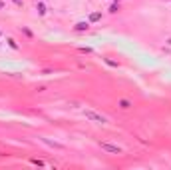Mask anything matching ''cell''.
<instances>
[{
    "mask_svg": "<svg viewBox=\"0 0 171 170\" xmlns=\"http://www.w3.org/2000/svg\"><path fill=\"white\" fill-rule=\"evenodd\" d=\"M36 10H38V14H46V6H44V4H42V2H38Z\"/></svg>",
    "mask_w": 171,
    "mask_h": 170,
    "instance_id": "cell-6",
    "label": "cell"
},
{
    "mask_svg": "<svg viewBox=\"0 0 171 170\" xmlns=\"http://www.w3.org/2000/svg\"><path fill=\"white\" fill-rule=\"evenodd\" d=\"M100 148L105 150V152H110V154H121V152H123L121 146H118V144H110V142H100Z\"/></svg>",
    "mask_w": 171,
    "mask_h": 170,
    "instance_id": "cell-2",
    "label": "cell"
},
{
    "mask_svg": "<svg viewBox=\"0 0 171 170\" xmlns=\"http://www.w3.org/2000/svg\"><path fill=\"white\" fill-rule=\"evenodd\" d=\"M119 106H121V108H129V106H131V102L125 100V98H121V100H119Z\"/></svg>",
    "mask_w": 171,
    "mask_h": 170,
    "instance_id": "cell-5",
    "label": "cell"
},
{
    "mask_svg": "<svg viewBox=\"0 0 171 170\" xmlns=\"http://www.w3.org/2000/svg\"><path fill=\"white\" fill-rule=\"evenodd\" d=\"M2 6H4V2H0V8H2Z\"/></svg>",
    "mask_w": 171,
    "mask_h": 170,
    "instance_id": "cell-9",
    "label": "cell"
},
{
    "mask_svg": "<svg viewBox=\"0 0 171 170\" xmlns=\"http://www.w3.org/2000/svg\"><path fill=\"white\" fill-rule=\"evenodd\" d=\"M89 28V22H78L74 26V30H78V32H84V30H88Z\"/></svg>",
    "mask_w": 171,
    "mask_h": 170,
    "instance_id": "cell-3",
    "label": "cell"
},
{
    "mask_svg": "<svg viewBox=\"0 0 171 170\" xmlns=\"http://www.w3.org/2000/svg\"><path fill=\"white\" fill-rule=\"evenodd\" d=\"M6 42H8V46L12 48V50H18V44H16V42H14V40H12V38H8Z\"/></svg>",
    "mask_w": 171,
    "mask_h": 170,
    "instance_id": "cell-7",
    "label": "cell"
},
{
    "mask_svg": "<svg viewBox=\"0 0 171 170\" xmlns=\"http://www.w3.org/2000/svg\"><path fill=\"white\" fill-rule=\"evenodd\" d=\"M84 116H86V120H89V122L107 124V116L100 114V112H96V110H92V108H86V110H84Z\"/></svg>",
    "mask_w": 171,
    "mask_h": 170,
    "instance_id": "cell-1",
    "label": "cell"
},
{
    "mask_svg": "<svg viewBox=\"0 0 171 170\" xmlns=\"http://www.w3.org/2000/svg\"><path fill=\"white\" fill-rule=\"evenodd\" d=\"M118 10H119L118 4H112V6H110V12H118Z\"/></svg>",
    "mask_w": 171,
    "mask_h": 170,
    "instance_id": "cell-8",
    "label": "cell"
},
{
    "mask_svg": "<svg viewBox=\"0 0 171 170\" xmlns=\"http://www.w3.org/2000/svg\"><path fill=\"white\" fill-rule=\"evenodd\" d=\"M100 18H102V14H100V12H92V14H89V22H97Z\"/></svg>",
    "mask_w": 171,
    "mask_h": 170,
    "instance_id": "cell-4",
    "label": "cell"
},
{
    "mask_svg": "<svg viewBox=\"0 0 171 170\" xmlns=\"http://www.w3.org/2000/svg\"><path fill=\"white\" fill-rule=\"evenodd\" d=\"M115 2H118V0H115Z\"/></svg>",
    "mask_w": 171,
    "mask_h": 170,
    "instance_id": "cell-10",
    "label": "cell"
}]
</instances>
